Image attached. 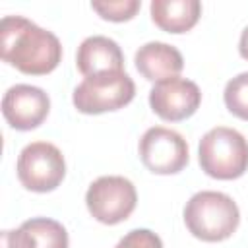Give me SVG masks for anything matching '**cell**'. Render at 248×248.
<instances>
[{
	"label": "cell",
	"instance_id": "1",
	"mask_svg": "<svg viewBox=\"0 0 248 248\" xmlns=\"http://www.w3.org/2000/svg\"><path fill=\"white\" fill-rule=\"evenodd\" d=\"M0 52L4 62L31 76L48 74L62 60L58 37L21 16L2 17Z\"/></svg>",
	"mask_w": 248,
	"mask_h": 248
},
{
	"label": "cell",
	"instance_id": "13",
	"mask_svg": "<svg viewBox=\"0 0 248 248\" xmlns=\"http://www.w3.org/2000/svg\"><path fill=\"white\" fill-rule=\"evenodd\" d=\"M202 16L198 0H153L151 19L167 33H184L192 29Z\"/></svg>",
	"mask_w": 248,
	"mask_h": 248
},
{
	"label": "cell",
	"instance_id": "9",
	"mask_svg": "<svg viewBox=\"0 0 248 248\" xmlns=\"http://www.w3.org/2000/svg\"><path fill=\"white\" fill-rule=\"evenodd\" d=\"M50 110L48 95L35 85L17 83L12 85L2 99V114L6 122L16 130H33L46 118Z\"/></svg>",
	"mask_w": 248,
	"mask_h": 248
},
{
	"label": "cell",
	"instance_id": "14",
	"mask_svg": "<svg viewBox=\"0 0 248 248\" xmlns=\"http://www.w3.org/2000/svg\"><path fill=\"white\" fill-rule=\"evenodd\" d=\"M225 105L227 108L242 118L248 120V72H242L238 76H234L227 85H225Z\"/></svg>",
	"mask_w": 248,
	"mask_h": 248
},
{
	"label": "cell",
	"instance_id": "11",
	"mask_svg": "<svg viewBox=\"0 0 248 248\" xmlns=\"http://www.w3.org/2000/svg\"><path fill=\"white\" fill-rule=\"evenodd\" d=\"M76 64L78 70L85 76H99V74H108V72H124V56L116 41L103 37V35H93L87 37L79 46L76 54Z\"/></svg>",
	"mask_w": 248,
	"mask_h": 248
},
{
	"label": "cell",
	"instance_id": "8",
	"mask_svg": "<svg viewBox=\"0 0 248 248\" xmlns=\"http://www.w3.org/2000/svg\"><path fill=\"white\" fill-rule=\"evenodd\" d=\"M202 103L200 87L186 78H170L157 81L149 91V105L163 120L178 122L192 116Z\"/></svg>",
	"mask_w": 248,
	"mask_h": 248
},
{
	"label": "cell",
	"instance_id": "12",
	"mask_svg": "<svg viewBox=\"0 0 248 248\" xmlns=\"http://www.w3.org/2000/svg\"><path fill=\"white\" fill-rule=\"evenodd\" d=\"M136 68L145 79L163 81L176 78L184 68V60L176 46L161 41H151L138 48Z\"/></svg>",
	"mask_w": 248,
	"mask_h": 248
},
{
	"label": "cell",
	"instance_id": "7",
	"mask_svg": "<svg viewBox=\"0 0 248 248\" xmlns=\"http://www.w3.org/2000/svg\"><path fill=\"white\" fill-rule=\"evenodd\" d=\"M140 159L155 174H174L188 163V143L178 132L153 126L140 140Z\"/></svg>",
	"mask_w": 248,
	"mask_h": 248
},
{
	"label": "cell",
	"instance_id": "10",
	"mask_svg": "<svg viewBox=\"0 0 248 248\" xmlns=\"http://www.w3.org/2000/svg\"><path fill=\"white\" fill-rule=\"evenodd\" d=\"M2 248H68V232L54 219L33 217L16 231H4Z\"/></svg>",
	"mask_w": 248,
	"mask_h": 248
},
{
	"label": "cell",
	"instance_id": "3",
	"mask_svg": "<svg viewBox=\"0 0 248 248\" xmlns=\"http://www.w3.org/2000/svg\"><path fill=\"white\" fill-rule=\"evenodd\" d=\"M200 165L205 174L219 180H232L248 169V141L246 138L227 126L211 128L198 147Z\"/></svg>",
	"mask_w": 248,
	"mask_h": 248
},
{
	"label": "cell",
	"instance_id": "5",
	"mask_svg": "<svg viewBox=\"0 0 248 248\" xmlns=\"http://www.w3.org/2000/svg\"><path fill=\"white\" fill-rule=\"evenodd\" d=\"M64 174V155L48 141H33L25 145L17 157V178L31 192L54 190Z\"/></svg>",
	"mask_w": 248,
	"mask_h": 248
},
{
	"label": "cell",
	"instance_id": "2",
	"mask_svg": "<svg viewBox=\"0 0 248 248\" xmlns=\"http://www.w3.org/2000/svg\"><path fill=\"white\" fill-rule=\"evenodd\" d=\"M184 223L196 238L205 242H219L236 231L240 223V211L231 196L203 190L186 202Z\"/></svg>",
	"mask_w": 248,
	"mask_h": 248
},
{
	"label": "cell",
	"instance_id": "16",
	"mask_svg": "<svg viewBox=\"0 0 248 248\" xmlns=\"http://www.w3.org/2000/svg\"><path fill=\"white\" fill-rule=\"evenodd\" d=\"M116 248H163V242L149 229H134L120 238Z\"/></svg>",
	"mask_w": 248,
	"mask_h": 248
},
{
	"label": "cell",
	"instance_id": "4",
	"mask_svg": "<svg viewBox=\"0 0 248 248\" xmlns=\"http://www.w3.org/2000/svg\"><path fill=\"white\" fill-rule=\"evenodd\" d=\"M136 95V85L126 72H108L85 78L74 89V107L83 114H101L126 107Z\"/></svg>",
	"mask_w": 248,
	"mask_h": 248
},
{
	"label": "cell",
	"instance_id": "17",
	"mask_svg": "<svg viewBox=\"0 0 248 248\" xmlns=\"http://www.w3.org/2000/svg\"><path fill=\"white\" fill-rule=\"evenodd\" d=\"M238 50H240V56L244 60H248V27L242 31L240 35V43H238Z\"/></svg>",
	"mask_w": 248,
	"mask_h": 248
},
{
	"label": "cell",
	"instance_id": "6",
	"mask_svg": "<svg viewBox=\"0 0 248 248\" xmlns=\"http://www.w3.org/2000/svg\"><path fill=\"white\" fill-rule=\"evenodd\" d=\"M138 202L134 184L124 176H101L87 188L89 213L105 225H116L130 217Z\"/></svg>",
	"mask_w": 248,
	"mask_h": 248
},
{
	"label": "cell",
	"instance_id": "15",
	"mask_svg": "<svg viewBox=\"0 0 248 248\" xmlns=\"http://www.w3.org/2000/svg\"><path fill=\"white\" fill-rule=\"evenodd\" d=\"M140 0H116V2H91V8L105 19L126 21L136 16L140 10Z\"/></svg>",
	"mask_w": 248,
	"mask_h": 248
}]
</instances>
